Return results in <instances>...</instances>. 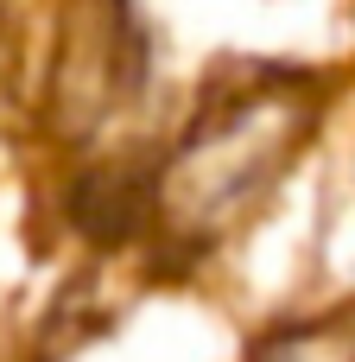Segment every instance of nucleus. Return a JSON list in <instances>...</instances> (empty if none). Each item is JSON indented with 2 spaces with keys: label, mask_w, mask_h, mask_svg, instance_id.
<instances>
[{
  "label": "nucleus",
  "mask_w": 355,
  "mask_h": 362,
  "mask_svg": "<svg viewBox=\"0 0 355 362\" xmlns=\"http://www.w3.org/2000/svg\"><path fill=\"white\" fill-rule=\"evenodd\" d=\"M330 76L279 57H229L191 115L146 153L140 242L152 274L178 280L216 261L292 178L330 115Z\"/></svg>",
  "instance_id": "obj_1"
},
{
  "label": "nucleus",
  "mask_w": 355,
  "mask_h": 362,
  "mask_svg": "<svg viewBox=\"0 0 355 362\" xmlns=\"http://www.w3.org/2000/svg\"><path fill=\"white\" fill-rule=\"evenodd\" d=\"M146 89H152V32L140 19V0H70L44 70L51 134L89 153L108 127L133 121Z\"/></svg>",
  "instance_id": "obj_2"
},
{
  "label": "nucleus",
  "mask_w": 355,
  "mask_h": 362,
  "mask_svg": "<svg viewBox=\"0 0 355 362\" xmlns=\"http://www.w3.org/2000/svg\"><path fill=\"white\" fill-rule=\"evenodd\" d=\"M248 362H355V305L273 325L248 350Z\"/></svg>",
  "instance_id": "obj_3"
}]
</instances>
